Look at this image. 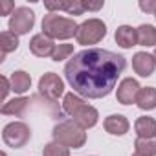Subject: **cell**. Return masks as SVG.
Listing matches in <instances>:
<instances>
[{"label": "cell", "mask_w": 156, "mask_h": 156, "mask_svg": "<svg viewBox=\"0 0 156 156\" xmlns=\"http://www.w3.org/2000/svg\"><path fill=\"white\" fill-rule=\"evenodd\" d=\"M35 24V13L26 8V6H20L17 8L13 13H11V19H9V31L15 33V35H26Z\"/></svg>", "instance_id": "obj_7"}, {"label": "cell", "mask_w": 156, "mask_h": 156, "mask_svg": "<svg viewBox=\"0 0 156 156\" xmlns=\"http://www.w3.org/2000/svg\"><path fill=\"white\" fill-rule=\"evenodd\" d=\"M140 9L141 11H145V13H156V0H147V2H145V0H141V2H140Z\"/></svg>", "instance_id": "obj_24"}, {"label": "cell", "mask_w": 156, "mask_h": 156, "mask_svg": "<svg viewBox=\"0 0 156 156\" xmlns=\"http://www.w3.org/2000/svg\"><path fill=\"white\" fill-rule=\"evenodd\" d=\"M64 11L70 15H83L85 13V2L83 0H70V2H66Z\"/></svg>", "instance_id": "obj_23"}, {"label": "cell", "mask_w": 156, "mask_h": 156, "mask_svg": "<svg viewBox=\"0 0 156 156\" xmlns=\"http://www.w3.org/2000/svg\"><path fill=\"white\" fill-rule=\"evenodd\" d=\"M105 35H107L105 22L99 20V19H88L87 22H83L79 28H77L75 39H77L79 44L88 46V44H98Z\"/></svg>", "instance_id": "obj_5"}, {"label": "cell", "mask_w": 156, "mask_h": 156, "mask_svg": "<svg viewBox=\"0 0 156 156\" xmlns=\"http://www.w3.org/2000/svg\"><path fill=\"white\" fill-rule=\"evenodd\" d=\"M2 156H8V154H6V152H2Z\"/></svg>", "instance_id": "obj_29"}, {"label": "cell", "mask_w": 156, "mask_h": 156, "mask_svg": "<svg viewBox=\"0 0 156 156\" xmlns=\"http://www.w3.org/2000/svg\"><path fill=\"white\" fill-rule=\"evenodd\" d=\"M72 53H73V46L72 44H57L55 50H53V53H51V59L55 62H59V61L68 59Z\"/></svg>", "instance_id": "obj_22"}, {"label": "cell", "mask_w": 156, "mask_h": 156, "mask_svg": "<svg viewBox=\"0 0 156 156\" xmlns=\"http://www.w3.org/2000/svg\"><path fill=\"white\" fill-rule=\"evenodd\" d=\"M132 68L134 72L140 75V77H149L152 75L154 68H156V61H154V55L147 53V51H138L134 57H132Z\"/></svg>", "instance_id": "obj_10"}, {"label": "cell", "mask_w": 156, "mask_h": 156, "mask_svg": "<svg viewBox=\"0 0 156 156\" xmlns=\"http://www.w3.org/2000/svg\"><path fill=\"white\" fill-rule=\"evenodd\" d=\"M11 9H13V11L17 9L13 2H9V0H2V2H0V15H9Z\"/></svg>", "instance_id": "obj_25"}, {"label": "cell", "mask_w": 156, "mask_h": 156, "mask_svg": "<svg viewBox=\"0 0 156 156\" xmlns=\"http://www.w3.org/2000/svg\"><path fill=\"white\" fill-rule=\"evenodd\" d=\"M57 44H53V39L46 37L44 33H39V35H33L31 41H30V51L37 57H51L53 50H55Z\"/></svg>", "instance_id": "obj_11"}, {"label": "cell", "mask_w": 156, "mask_h": 156, "mask_svg": "<svg viewBox=\"0 0 156 156\" xmlns=\"http://www.w3.org/2000/svg\"><path fill=\"white\" fill-rule=\"evenodd\" d=\"M0 81H2V99H6L8 94H9V90H11V81L8 79L6 75H2V79H0Z\"/></svg>", "instance_id": "obj_26"}, {"label": "cell", "mask_w": 156, "mask_h": 156, "mask_svg": "<svg viewBox=\"0 0 156 156\" xmlns=\"http://www.w3.org/2000/svg\"><path fill=\"white\" fill-rule=\"evenodd\" d=\"M19 48V35L11 33V31H2L0 33V50H2V53H0V61H4V57L11 51H15Z\"/></svg>", "instance_id": "obj_18"}, {"label": "cell", "mask_w": 156, "mask_h": 156, "mask_svg": "<svg viewBox=\"0 0 156 156\" xmlns=\"http://www.w3.org/2000/svg\"><path fill=\"white\" fill-rule=\"evenodd\" d=\"M62 110H64L73 121L79 123L83 129H92V127L98 123V119H99L98 110H96L92 105H88L87 101H83L79 96H75L73 92H70V94L64 96Z\"/></svg>", "instance_id": "obj_2"}, {"label": "cell", "mask_w": 156, "mask_h": 156, "mask_svg": "<svg viewBox=\"0 0 156 156\" xmlns=\"http://www.w3.org/2000/svg\"><path fill=\"white\" fill-rule=\"evenodd\" d=\"M53 141L64 145V147H73V149H81L87 141V132L85 129L73 121V119H64L55 125L53 129Z\"/></svg>", "instance_id": "obj_3"}, {"label": "cell", "mask_w": 156, "mask_h": 156, "mask_svg": "<svg viewBox=\"0 0 156 156\" xmlns=\"http://www.w3.org/2000/svg\"><path fill=\"white\" fill-rule=\"evenodd\" d=\"M77 28L79 26L75 24L73 19H66V17H61L57 13H48L42 19V33L50 39L64 41V39L75 37Z\"/></svg>", "instance_id": "obj_4"}, {"label": "cell", "mask_w": 156, "mask_h": 156, "mask_svg": "<svg viewBox=\"0 0 156 156\" xmlns=\"http://www.w3.org/2000/svg\"><path fill=\"white\" fill-rule=\"evenodd\" d=\"M39 92L46 99L57 101L64 94V83H62V79H61L57 73L48 72V73H44L41 79H39Z\"/></svg>", "instance_id": "obj_8"}, {"label": "cell", "mask_w": 156, "mask_h": 156, "mask_svg": "<svg viewBox=\"0 0 156 156\" xmlns=\"http://www.w3.org/2000/svg\"><path fill=\"white\" fill-rule=\"evenodd\" d=\"M154 17H156V13H154Z\"/></svg>", "instance_id": "obj_31"}, {"label": "cell", "mask_w": 156, "mask_h": 156, "mask_svg": "<svg viewBox=\"0 0 156 156\" xmlns=\"http://www.w3.org/2000/svg\"><path fill=\"white\" fill-rule=\"evenodd\" d=\"M132 156H140V154H136V152H134V154H132Z\"/></svg>", "instance_id": "obj_30"}, {"label": "cell", "mask_w": 156, "mask_h": 156, "mask_svg": "<svg viewBox=\"0 0 156 156\" xmlns=\"http://www.w3.org/2000/svg\"><path fill=\"white\" fill-rule=\"evenodd\" d=\"M105 130L112 136H123L129 132V119L121 114H112L105 119Z\"/></svg>", "instance_id": "obj_12"}, {"label": "cell", "mask_w": 156, "mask_h": 156, "mask_svg": "<svg viewBox=\"0 0 156 156\" xmlns=\"http://www.w3.org/2000/svg\"><path fill=\"white\" fill-rule=\"evenodd\" d=\"M103 8V2H85V11L90 9V11H98Z\"/></svg>", "instance_id": "obj_27"}, {"label": "cell", "mask_w": 156, "mask_h": 156, "mask_svg": "<svg viewBox=\"0 0 156 156\" xmlns=\"http://www.w3.org/2000/svg\"><path fill=\"white\" fill-rule=\"evenodd\" d=\"M136 105L141 110H154L156 108V88H152V87L141 88L140 94H138Z\"/></svg>", "instance_id": "obj_17"}, {"label": "cell", "mask_w": 156, "mask_h": 156, "mask_svg": "<svg viewBox=\"0 0 156 156\" xmlns=\"http://www.w3.org/2000/svg\"><path fill=\"white\" fill-rule=\"evenodd\" d=\"M31 138V130L26 123L22 121H13V123H8L2 130V140L6 145L13 147V149H20L24 147Z\"/></svg>", "instance_id": "obj_6"}, {"label": "cell", "mask_w": 156, "mask_h": 156, "mask_svg": "<svg viewBox=\"0 0 156 156\" xmlns=\"http://www.w3.org/2000/svg\"><path fill=\"white\" fill-rule=\"evenodd\" d=\"M30 105V99L28 98H15V99H9L2 105V114L6 116H24L26 108Z\"/></svg>", "instance_id": "obj_15"}, {"label": "cell", "mask_w": 156, "mask_h": 156, "mask_svg": "<svg viewBox=\"0 0 156 156\" xmlns=\"http://www.w3.org/2000/svg\"><path fill=\"white\" fill-rule=\"evenodd\" d=\"M140 90H141V87L138 85V81L132 79V77H127V79H123L119 83L116 98L121 105H132V103H136Z\"/></svg>", "instance_id": "obj_9"}, {"label": "cell", "mask_w": 156, "mask_h": 156, "mask_svg": "<svg viewBox=\"0 0 156 156\" xmlns=\"http://www.w3.org/2000/svg\"><path fill=\"white\" fill-rule=\"evenodd\" d=\"M138 138H156V119L151 116H141L134 123Z\"/></svg>", "instance_id": "obj_14"}, {"label": "cell", "mask_w": 156, "mask_h": 156, "mask_svg": "<svg viewBox=\"0 0 156 156\" xmlns=\"http://www.w3.org/2000/svg\"><path fill=\"white\" fill-rule=\"evenodd\" d=\"M125 66L127 61L123 55L110 50L88 48L66 62L64 75L73 92L88 99H99L114 90Z\"/></svg>", "instance_id": "obj_1"}, {"label": "cell", "mask_w": 156, "mask_h": 156, "mask_svg": "<svg viewBox=\"0 0 156 156\" xmlns=\"http://www.w3.org/2000/svg\"><path fill=\"white\" fill-rule=\"evenodd\" d=\"M118 46L121 48H132L138 44V31L132 28V26H119L116 30V35H114Z\"/></svg>", "instance_id": "obj_13"}, {"label": "cell", "mask_w": 156, "mask_h": 156, "mask_svg": "<svg viewBox=\"0 0 156 156\" xmlns=\"http://www.w3.org/2000/svg\"><path fill=\"white\" fill-rule=\"evenodd\" d=\"M154 61H156V50H154Z\"/></svg>", "instance_id": "obj_28"}, {"label": "cell", "mask_w": 156, "mask_h": 156, "mask_svg": "<svg viewBox=\"0 0 156 156\" xmlns=\"http://www.w3.org/2000/svg\"><path fill=\"white\" fill-rule=\"evenodd\" d=\"M134 147L140 156H156V138H138Z\"/></svg>", "instance_id": "obj_20"}, {"label": "cell", "mask_w": 156, "mask_h": 156, "mask_svg": "<svg viewBox=\"0 0 156 156\" xmlns=\"http://www.w3.org/2000/svg\"><path fill=\"white\" fill-rule=\"evenodd\" d=\"M138 44L140 46H156V28L151 24H141L138 30Z\"/></svg>", "instance_id": "obj_19"}, {"label": "cell", "mask_w": 156, "mask_h": 156, "mask_svg": "<svg viewBox=\"0 0 156 156\" xmlns=\"http://www.w3.org/2000/svg\"><path fill=\"white\" fill-rule=\"evenodd\" d=\"M42 156H70V149L57 143V141H51V143L44 145Z\"/></svg>", "instance_id": "obj_21"}, {"label": "cell", "mask_w": 156, "mask_h": 156, "mask_svg": "<svg viewBox=\"0 0 156 156\" xmlns=\"http://www.w3.org/2000/svg\"><path fill=\"white\" fill-rule=\"evenodd\" d=\"M9 81H11V90L15 94H24L30 90L31 87V77L30 73H26L24 70H19V72H13L11 77H9Z\"/></svg>", "instance_id": "obj_16"}]
</instances>
